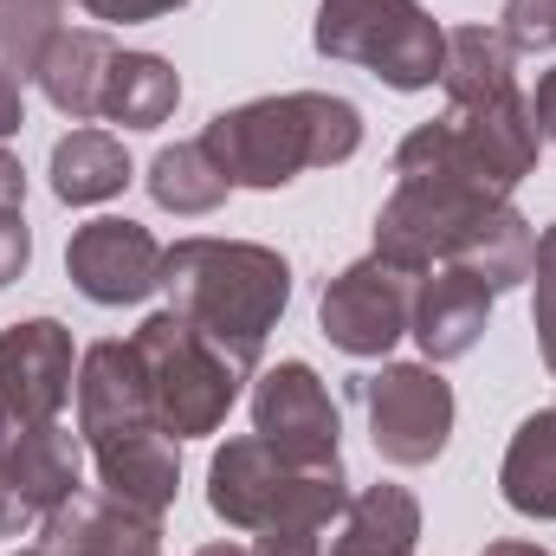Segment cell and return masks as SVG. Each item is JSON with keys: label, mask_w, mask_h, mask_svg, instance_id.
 <instances>
[{"label": "cell", "mask_w": 556, "mask_h": 556, "mask_svg": "<svg viewBox=\"0 0 556 556\" xmlns=\"http://www.w3.org/2000/svg\"><path fill=\"white\" fill-rule=\"evenodd\" d=\"M376 253L402 273L427 266H466L492 291L525 285L538 266V233L518 207L498 194L459 188V181H395L382 220H376Z\"/></svg>", "instance_id": "6da1fadb"}, {"label": "cell", "mask_w": 556, "mask_h": 556, "mask_svg": "<svg viewBox=\"0 0 556 556\" xmlns=\"http://www.w3.org/2000/svg\"><path fill=\"white\" fill-rule=\"evenodd\" d=\"M78 433L111 498L162 518L175 505V433L162 427L130 343H91L78 363Z\"/></svg>", "instance_id": "7a4b0ae2"}, {"label": "cell", "mask_w": 556, "mask_h": 556, "mask_svg": "<svg viewBox=\"0 0 556 556\" xmlns=\"http://www.w3.org/2000/svg\"><path fill=\"white\" fill-rule=\"evenodd\" d=\"M162 291L168 311H181L214 350H227L253 376L291 298V266L253 240H181L162 253Z\"/></svg>", "instance_id": "3957f363"}, {"label": "cell", "mask_w": 556, "mask_h": 556, "mask_svg": "<svg viewBox=\"0 0 556 556\" xmlns=\"http://www.w3.org/2000/svg\"><path fill=\"white\" fill-rule=\"evenodd\" d=\"M201 149L220 162V175L233 188H285L304 168H337L363 149V117L356 104L330 98V91H285L260 98L240 111H220Z\"/></svg>", "instance_id": "277c9868"}, {"label": "cell", "mask_w": 556, "mask_h": 556, "mask_svg": "<svg viewBox=\"0 0 556 556\" xmlns=\"http://www.w3.org/2000/svg\"><path fill=\"white\" fill-rule=\"evenodd\" d=\"M538 168V130L525 98L505 104H446L440 124H420L395 149V181H459L479 194H511Z\"/></svg>", "instance_id": "5b68a950"}, {"label": "cell", "mask_w": 556, "mask_h": 556, "mask_svg": "<svg viewBox=\"0 0 556 556\" xmlns=\"http://www.w3.org/2000/svg\"><path fill=\"white\" fill-rule=\"evenodd\" d=\"M207 505L233 531H260L273 518L337 525L350 511V479H343V459L298 466V459L278 453L266 433H247V440H227L214 453V466H207Z\"/></svg>", "instance_id": "8992f818"}, {"label": "cell", "mask_w": 556, "mask_h": 556, "mask_svg": "<svg viewBox=\"0 0 556 556\" xmlns=\"http://www.w3.org/2000/svg\"><path fill=\"white\" fill-rule=\"evenodd\" d=\"M130 350H137V363H142L149 402H155V415H162V427H168L175 440L214 433V427L227 420V408H233L240 382H247V369H240L227 350H214L181 311L142 317V330L130 337Z\"/></svg>", "instance_id": "52a82bcc"}, {"label": "cell", "mask_w": 556, "mask_h": 556, "mask_svg": "<svg viewBox=\"0 0 556 556\" xmlns=\"http://www.w3.org/2000/svg\"><path fill=\"white\" fill-rule=\"evenodd\" d=\"M317 52L376 72L395 91H427L446 59V33L420 0H324Z\"/></svg>", "instance_id": "ba28073f"}, {"label": "cell", "mask_w": 556, "mask_h": 556, "mask_svg": "<svg viewBox=\"0 0 556 556\" xmlns=\"http://www.w3.org/2000/svg\"><path fill=\"white\" fill-rule=\"evenodd\" d=\"M85 440L65 420L46 427H0V538L46 525L78 492Z\"/></svg>", "instance_id": "9c48e42d"}, {"label": "cell", "mask_w": 556, "mask_h": 556, "mask_svg": "<svg viewBox=\"0 0 556 556\" xmlns=\"http://www.w3.org/2000/svg\"><path fill=\"white\" fill-rule=\"evenodd\" d=\"M363 408H369V440L389 466L440 459L453 433V389L440 382L433 363H389L382 376H363Z\"/></svg>", "instance_id": "30bf717a"}, {"label": "cell", "mask_w": 556, "mask_h": 556, "mask_svg": "<svg viewBox=\"0 0 556 556\" xmlns=\"http://www.w3.org/2000/svg\"><path fill=\"white\" fill-rule=\"evenodd\" d=\"M415 278L389 266L382 253L356 260L350 273L330 278L317 317H324V337L343 350V356H382L395 337H408V317H415Z\"/></svg>", "instance_id": "8fae6325"}, {"label": "cell", "mask_w": 556, "mask_h": 556, "mask_svg": "<svg viewBox=\"0 0 556 556\" xmlns=\"http://www.w3.org/2000/svg\"><path fill=\"white\" fill-rule=\"evenodd\" d=\"M72 402V330L52 317H26L0 330V427L65 420Z\"/></svg>", "instance_id": "7c38bea8"}, {"label": "cell", "mask_w": 556, "mask_h": 556, "mask_svg": "<svg viewBox=\"0 0 556 556\" xmlns=\"http://www.w3.org/2000/svg\"><path fill=\"white\" fill-rule=\"evenodd\" d=\"M65 273L91 304H137V298H149L162 285V247H155L149 227L104 214V220H85L72 233Z\"/></svg>", "instance_id": "4fadbf2b"}, {"label": "cell", "mask_w": 556, "mask_h": 556, "mask_svg": "<svg viewBox=\"0 0 556 556\" xmlns=\"http://www.w3.org/2000/svg\"><path fill=\"white\" fill-rule=\"evenodd\" d=\"M253 427L273 440L285 459H298V466L337 459V433H343L337 402H330V389L317 382L311 363H278V369L260 376V389H253Z\"/></svg>", "instance_id": "5bb4252c"}, {"label": "cell", "mask_w": 556, "mask_h": 556, "mask_svg": "<svg viewBox=\"0 0 556 556\" xmlns=\"http://www.w3.org/2000/svg\"><path fill=\"white\" fill-rule=\"evenodd\" d=\"M492 298H498V291H492L485 278H472L466 266H427V273L415 278V317H408V330L420 337L427 363L466 356V350L485 337Z\"/></svg>", "instance_id": "9a60e30c"}, {"label": "cell", "mask_w": 556, "mask_h": 556, "mask_svg": "<svg viewBox=\"0 0 556 556\" xmlns=\"http://www.w3.org/2000/svg\"><path fill=\"white\" fill-rule=\"evenodd\" d=\"M46 556H162L155 518L111 498V492H72L46 518Z\"/></svg>", "instance_id": "2e32d148"}, {"label": "cell", "mask_w": 556, "mask_h": 556, "mask_svg": "<svg viewBox=\"0 0 556 556\" xmlns=\"http://www.w3.org/2000/svg\"><path fill=\"white\" fill-rule=\"evenodd\" d=\"M117 39L111 33H91V26H65L59 39H52V52L39 59V91L52 98V111H65L72 124H91L98 117V104H104V78H111V65H117Z\"/></svg>", "instance_id": "e0dca14e"}, {"label": "cell", "mask_w": 556, "mask_h": 556, "mask_svg": "<svg viewBox=\"0 0 556 556\" xmlns=\"http://www.w3.org/2000/svg\"><path fill=\"white\" fill-rule=\"evenodd\" d=\"M440 85L446 104H505L525 98L518 91V52L498 26H453L446 33V59H440Z\"/></svg>", "instance_id": "ac0fdd59"}, {"label": "cell", "mask_w": 556, "mask_h": 556, "mask_svg": "<svg viewBox=\"0 0 556 556\" xmlns=\"http://www.w3.org/2000/svg\"><path fill=\"white\" fill-rule=\"evenodd\" d=\"M415 538H420L415 492L408 485H369V492L350 498L330 556H415Z\"/></svg>", "instance_id": "d6986e66"}, {"label": "cell", "mask_w": 556, "mask_h": 556, "mask_svg": "<svg viewBox=\"0 0 556 556\" xmlns=\"http://www.w3.org/2000/svg\"><path fill=\"white\" fill-rule=\"evenodd\" d=\"M175 104H181V78H175L168 59H155V52H117L111 78H104L98 117L124 124V130H155V124L175 117Z\"/></svg>", "instance_id": "ffe728a7"}, {"label": "cell", "mask_w": 556, "mask_h": 556, "mask_svg": "<svg viewBox=\"0 0 556 556\" xmlns=\"http://www.w3.org/2000/svg\"><path fill=\"white\" fill-rule=\"evenodd\" d=\"M130 181V155L111 130H72V137L52 142V194L72 201V207H98L111 194H124Z\"/></svg>", "instance_id": "44dd1931"}, {"label": "cell", "mask_w": 556, "mask_h": 556, "mask_svg": "<svg viewBox=\"0 0 556 556\" xmlns=\"http://www.w3.org/2000/svg\"><path fill=\"white\" fill-rule=\"evenodd\" d=\"M505 505L525 518H556V408L531 415L505 446Z\"/></svg>", "instance_id": "7402d4cb"}, {"label": "cell", "mask_w": 556, "mask_h": 556, "mask_svg": "<svg viewBox=\"0 0 556 556\" xmlns=\"http://www.w3.org/2000/svg\"><path fill=\"white\" fill-rule=\"evenodd\" d=\"M227 175H220V162L194 142H175V149H162L155 162H149V194H155V207H168V214H214L220 201H227Z\"/></svg>", "instance_id": "603a6c76"}, {"label": "cell", "mask_w": 556, "mask_h": 556, "mask_svg": "<svg viewBox=\"0 0 556 556\" xmlns=\"http://www.w3.org/2000/svg\"><path fill=\"white\" fill-rule=\"evenodd\" d=\"M59 13H65V0H0V65L13 78H33L39 72V59L65 33Z\"/></svg>", "instance_id": "cb8c5ba5"}, {"label": "cell", "mask_w": 556, "mask_h": 556, "mask_svg": "<svg viewBox=\"0 0 556 556\" xmlns=\"http://www.w3.org/2000/svg\"><path fill=\"white\" fill-rule=\"evenodd\" d=\"M511 52H556V0H505V26Z\"/></svg>", "instance_id": "d4e9b609"}, {"label": "cell", "mask_w": 556, "mask_h": 556, "mask_svg": "<svg viewBox=\"0 0 556 556\" xmlns=\"http://www.w3.org/2000/svg\"><path fill=\"white\" fill-rule=\"evenodd\" d=\"M531 285H538V343H544V363L556 376V227H544V240H538Z\"/></svg>", "instance_id": "484cf974"}, {"label": "cell", "mask_w": 556, "mask_h": 556, "mask_svg": "<svg viewBox=\"0 0 556 556\" xmlns=\"http://www.w3.org/2000/svg\"><path fill=\"white\" fill-rule=\"evenodd\" d=\"M317 531L324 525H311V518H273V525H260V538H253L247 556H324L317 551Z\"/></svg>", "instance_id": "4316f807"}, {"label": "cell", "mask_w": 556, "mask_h": 556, "mask_svg": "<svg viewBox=\"0 0 556 556\" xmlns=\"http://www.w3.org/2000/svg\"><path fill=\"white\" fill-rule=\"evenodd\" d=\"M26 260H33V233H26L20 207H0V285L26 273Z\"/></svg>", "instance_id": "83f0119b"}, {"label": "cell", "mask_w": 556, "mask_h": 556, "mask_svg": "<svg viewBox=\"0 0 556 556\" xmlns=\"http://www.w3.org/2000/svg\"><path fill=\"white\" fill-rule=\"evenodd\" d=\"M91 20H117V26H137V20H162V13H175V7H188V0H78Z\"/></svg>", "instance_id": "f1b7e54d"}, {"label": "cell", "mask_w": 556, "mask_h": 556, "mask_svg": "<svg viewBox=\"0 0 556 556\" xmlns=\"http://www.w3.org/2000/svg\"><path fill=\"white\" fill-rule=\"evenodd\" d=\"M525 111H531V130H538V142H556V65L538 78V85H531Z\"/></svg>", "instance_id": "f546056e"}, {"label": "cell", "mask_w": 556, "mask_h": 556, "mask_svg": "<svg viewBox=\"0 0 556 556\" xmlns=\"http://www.w3.org/2000/svg\"><path fill=\"white\" fill-rule=\"evenodd\" d=\"M20 117H26V98H20V78L0 65V137H13L20 130Z\"/></svg>", "instance_id": "4dcf8cb0"}, {"label": "cell", "mask_w": 556, "mask_h": 556, "mask_svg": "<svg viewBox=\"0 0 556 556\" xmlns=\"http://www.w3.org/2000/svg\"><path fill=\"white\" fill-rule=\"evenodd\" d=\"M20 201H26V168H20V155L0 149V207H20Z\"/></svg>", "instance_id": "1f68e13d"}, {"label": "cell", "mask_w": 556, "mask_h": 556, "mask_svg": "<svg viewBox=\"0 0 556 556\" xmlns=\"http://www.w3.org/2000/svg\"><path fill=\"white\" fill-rule=\"evenodd\" d=\"M485 556H551V551H538V544H485Z\"/></svg>", "instance_id": "d6a6232c"}, {"label": "cell", "mask_w": 556, "mask_h": 556, "mask_svg": "<svg viewBox=\"0 0 556 556\" xmlns=\"http://www.w3.org/2000/svg\"><path fill=\"white\" fill-rule=\"evenodd\" d=\"M194 556H247V551H233V544H207V551H194Z\"/></svg>", "instance_id": "836d02e7"}, {"label": "cell", "mask_w": 556, "mask_h": 556, "mask_svg": "<svg viewBox=\"0 0 556 556\" xmlns=\"http://www.w3.org/2000/svg\"><path fill=\"white\" fill-rule=\"evenodd\" d=\"M20 556H46V551H20Z\"/></svg>", "instance_id": "e575fe53"}]
</instances>
